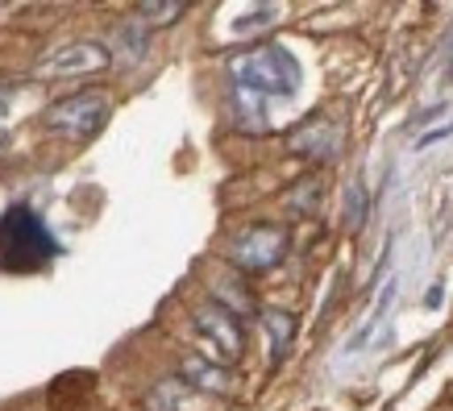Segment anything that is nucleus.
Here are the masks:
<instances>
[{
    "instance_id": "1",
    "label": "nucleus",
    "mask_w": 453,
    "mask_h": 411,
    "mask_svg": "<svg viewBox=\"0 0 453 411\" xmlns=\"http://www.w3.org/2000/svg\"><path fill=\"white\" fill-rule=\"evenodd\" d=\"M229 75H234V92L242 109L254 100H283L300 88V63L275 42L250 50V55H237L229 63Z\"/></svg>"
},
{
    "instance_id": "2",
    "label": "nucleus",
    "mask_w": 453,
    "mask_h": 411,
    "mask_svg": "<svg viewBox=\"0 0 453 411\" xmlns=\"http://www.w3.org/2000/svg\"><path fill=\"white\" fill-rule=\"evenodd\" d=\"M58 254H63V246L55 241V233L46 229V220L34 208L29 204L4 208V217H0V270L9 274L42 270Z\"/></svg>"
},
{
    "instance_id": "3",
    "label": "nucleus",
    "mask_w": 453,
    "mask_h": 411,
    "mask_svg": "<svg viewBox=\"0 0 453 411\" xmlns=\"http://www.w3.org/2000/svg\"><path fill=\"white\" fill-rule=\"evenodd\" d=\"M288 241L291 237L283 225H271V220L266 225H246L242 233L225 241V258L246 274H266L288 258Z\"/></svg>"
},
{
    "instance_id": "4",
    "label": "nucleus",
    "mask_w": 453,
    "mask_h": 411,
    "mask_svg": "<svg viewBox=\"0 0 453 411\" xmlns=\"http://www.w3.org/2000/svg\"><path fill=\"white\" fill-rule=\"evenodd\" d=\"M109 96H100V92H80V96H67L50 104V109L42 112V121L46 129H55L63 133L67 141H88V137H96L109 121Z\"/></svg>"
},
{
    "instance_id": "5",
    "label": "nucleus",
    "mask_w": 453,
    "mask_h": 411,
    "mask_svg": "<svg viewBox=\"0 0 453 411\" xmlns=\"http://www.w3.org/2000/svg\"><path fill=\"white\" fill-rule=\"evenodd\" d=\"M112 63L109 46L100 42H67V46H55L34 63V75L38 80H80V75H96Z\"/></svg>"
},
{
    "instance_id": "6",
    "label": "nucleus",
    "mask_w": 453,
    "mask_h": 411,
    "mask_svg": "<svg viewBox=\"0 0 453 411\" xmlns=\"http://www.w3.org/2000/svg\"><path fill=\"white\" fill-rule=\"evenodd\" d=\"M196 332H200V341L208 345V362H234L242 354V345H246V329H242V320H237L229 308H220V303H204V308H196Z\"/></svg>"
},
{
    "instance_id": "7",
    "label": "nucleus",
    "mask_w": 453,
    "mask_h": 411,
    "mask_svg": "<svg viewBox=\"0 0 453 411\" xmlns=\"http://www.w3.org/2000/svg\"><path fill=\"white\" fill-rule=\"evenodd\" d=\"M342 141H345V129L329 117H308V121L291 133V150L300 158H312V163H333L342 154Z\"/></svg>"
},
{
    "instance_id": "8",
    "label": "nucleus",
    "mask_w": 453,
    "mask_h": 411,
    "mask_svg": "<svg viewBox=\"0 0 453 411\" xmlns=\"http://www.w3.org/2000/svg\"><path fill=\"white\" fill-rule=\"evenodd\" d=\"M395 300H399V283L395 278H387V287L379 291V300H374L371 320H366V324L349 337V345H345V357L366 354V345L371 341H387V324H391V308H395Z\"/></svg>"
},
{
    "instance_id": "9",
    "label": "nucleus",
    "mask_w": 453,
    "mask_h": 411,
    "mask_svg": "<svg viewBox=\"0 0 453 411\" xmlns=\"http://www.w3.org/2000/svg\"><path fill=\"white\" fill-rule=\"evenodd\" d=\"M179 383L196 386V391H208V395H229L234 391V374L225 370L220 362H208L204 354H196V357H183Z\"/></svg>"
},
{
    "instance_id": "10",
    "label": "nucleus",
    "mask_w": 453,
    "mask_h": 411,
    "mask_svg": "<svg viewBox=\"0 0 453 411\" xmlns=\"http://www.w3.org/2000/svg\"><path fill=\"white\" fill-rule=\"evenodd\" d=\"M262 324H266V332H271V349H275V362H283V354L291 349V341H296V316L291 312H279V308H266L262 312Z\"/></svg>"
},
{
    "instance_id": "11",
    "label": "nucleus",
    "mask_w": 453,
    "mask_h": 411,
    "mask_svg": "<svg viewBox=\"0 0 453 411\" xmlns=\"http://www.w3.org/2000/svg\"><path fill=\"white\" fill-rule=\"evenodd\" d=\"M138 13L150 21V26H171L179 13H188L183 0H166V4H138Z\"/></svg>"
},
{
    "instance_id": "12",
    "label": "nucleus",
    "mask_w": 453,
    "mask_h": 411,
    "mask_svg": "<svg viewBox=\"0 0 453 411\" xmlns=\"http://www.w3.org/2000/svg\"><path fill=\"white\" fill-rule=\"evenodd\" d=\"M362 220H366V187H362V183H349V187H345V225L357 229Z\"/></svg>"
},
{
    "instance_id": "13",
    "label": "nucleus",
    "mask_w": 453,
    "mask_h": 411,
    "mask_svg": "<svg viewBox=\"0 0 453 411\" xmlns=\"http://www.w3.org/2000/svg\"><path fill=\"white\" fill-rule=\"evenodd\" d=\"M271 17H275V9H258V13H250L246 21H237V34H246V29H254V26H266V21H271Z\"/></svg>"
},
{
    "instance_id": "14",
    "label": "nucleus",
    "mask_w": 453,
    "mask_h": 411,
    "mask_svg": "<svg viewBox=\"0 0 453 411\" xmlns=\"http://www.w3.org/2000/svg\"><path fill=\"white\" fill-rule=\"evenodd\" d=\"M13 83H0V117H9V104H13Z\"/></svg>"
},
{
    "instance_id": "15",
    "label": "nucleus",
    "mask_w": 453,
    "mask_h": 411,
    "mask_svg": "<svg viewBox=\"0 0 453 411\" xmlns=\"http://www.w3.org/2000/svg\"><path fill=\"white\" fill-rule=\"evenodd\" d=\"M0 146H4V133H0Z\"/></svg>"
}]
</instances>
